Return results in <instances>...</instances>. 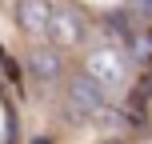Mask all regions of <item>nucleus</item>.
Listing matches in <instances>:
<instances>
[{
	"label": "nucleus",
	"mask_w": 152,
	"mask_h": 144,
	"mask_svg": "<svg viewBox=\"0 0 152 144\" xmlns=\"http://www.w3.org/2000/svg\"><path fill=\"white\" fill-rule=\"evenodd\" d=\"M28 68H32V76H40V80H56L60 68H64V60H60V52H56L52 44H36L28 52Z\"/></svg>",
	"instance_id": "nucleus-4"
},
{
	"label": "nucleus",
	"mask_w": 152,
	"mask_h": 144,
	"mask_svg": "<svg viewBox=\"0 0 152 144\" xmlns=\"http://www.w3.org/2000/svg\"><path fill=\"white\" fill-rule=\"evenodd\" d=\"M52 24L60 28V36H64V40L80 36V16H76V12H52Z\"/></svg>",
	"instance_id": "nucleus-5"
},
{
	"label": "nucleus",
	"mask_w": 152,
	"mask_h": 144,
	"mask_svg": "<svg viewBox=\"0 0 152 144\" xmlns=\"http://www.w3.org/2000/svg\"><path fill=\"white\" fill-rule=\"evenodd\" d=\"M88 76L100 84V88H120L124 84V56L116 52V48H96V52L88 56Z\"/></svg>",
	"instance_id": "nucleus-2"
},
{
	"label": "nucleus",
	"mask_w": 152,
	"mask_h": 144,
	"mask_svg": "<svg viewBox=\"0 0 152 144\" xmlns=\"http://www.w3.org/2000/svg\"><path fill=\"white\" fill-rule=\"evenodd\" d=\"M68 100H72V112L76 116H108L104 88H100L92 76H76V80L68 84Z\"/></svg>",
	"instance_id": "nucleus-1"
},
{
	"label": "nucleus",
	"mask_w": 152,
	"mask_h": 144,
	"mask_svg": "<svg viewBox=\"0 0 152 144\" xmlns=\"http://www.w3.org/2000/svg\"><path fill=\"white\" fill-rule=\"evenodd\" d=\"M16 20H20V28L28 32V36H44L48 28H52V12H48L44 0H20V8H16Z\"/></svg>",
	"instance_id": "nucleus-3"
}]
</instances>
